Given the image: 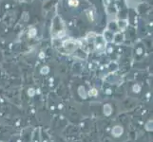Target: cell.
Instances as JSON below:
<instances>
[{"label": "cell", "instance_id": "cell-2", "mask_svg": "<svg viewBox=\"0 0 153 142\" xmlns=\"http://www.w3.org/2000/svg\"><path fill=\"white\" fill-rule=\"evenodd\" d=\"M64 46H65V49L68 51V52H72V51H74L76 49V44H75V42H73V41H67L65 42V44H64Z\"/></svg>", "mask_w": 153, "mask_h": 142}, {"label": "cell", "instance_id": "cell-1", "mask_svg": "<svg viewBox=\"0 0 153 142\" xmlns=\"http://www.w3.org/2000/svg\"><path fill=\"white\" fill-rule=\"evenodd\" d=\"M57 21L58 22H56V19H54V23H53V26H52V34H53L54 36L56 35H59L61 32H63V24L61 22V19L59 17H57Z\"/></svg>", "mask_w": 153, "mask_h": 142}, {"label": "cell", "instance_id": "cell-5", "mask_svg": "<svg viewBox=\"0 0 153 142\" xmlns=\"http://www.w3.org/2000/svg\"><path fill=\"white\" fill-rule=\"evenodd\" d=\"M96 94H97V92H96L95 89H92V90L89 92V95H91V96H95Z\"/></svg>", "mask_w": 153, "mask_h": 142}, {"label": "cell", "instance_id": "cell-4", "mask_svg": "<svg viewBox=\"0 0 153 142\" xmlns=\"http://www.w3.org/2000/svg\"><path fill=\"white\" fill-rule=\"evenodd\" d=\"M104 111H105V114L107 115V116H109L110 114H111V107H110V105H108V104L105 105Z\"/></svg>", "mask_w": 153, "mask_h": 142}, {"label": "cell", "instance_id": "cell-3", "mask_svg": "<svg viewBox=\"0 0 153 142\" xmlns=\"http://www.w3.org/2000/svg\"><path fill=\"white\" fill-rule=\"evenodd\" d=\"M124 133V129L121 126H115L112 130V135L115 136V138H119V136Z\"/></svg>", "mask_w": 153, "mask_h": 142}]
</instances>
